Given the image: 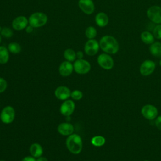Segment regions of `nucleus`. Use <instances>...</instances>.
<instances>
[{"label":"nucleus","mask_w":161,"mask_h":161,"mask_svg":"<svg viewBox=\"0 0 161 161\" xmlns=\"http://www.w3.org/2000/svg\"><path fill=\"white\" fill-rule=\"evenodd\" d=\"M99 47L105 53L115 54L119 50V46L117 40L113 36L104 35L99 40Z\"/></svg>","instance_id":"nucleus-1"},{"label":"nucleus","mask_w":161,"mask_h":161,"mask_svg":"<svg viewBox=\"0 0 161 161\" xmlns=\"http://www.w3.org/2000/svg\"><path fill=\"white\" fill-rule=\"evenodd\" d=\"M67 149L74 154H79L82 149V140L77 134H72L66 140Z\"/></svg>","instance_id":"nucleus-2"},{"label":"nucleus","mask_w":161,"mask_h":161,"mask_svg":"<svg viewBox=\"0 0 161 161\" xmlns=\"http://www.w3.org/2000/svg\"><path fill=\"white\" fill-rule=\"evenodd\" d=\"M48 21L46 14L42 12H35L31 14L28 18V23L33 28H40L44 26Z\"/></svg>","instance_id":"nucleus-3"},{"label":"nucleus","mask_w":161,"mask_h":161,"mask_svg":"<svg viewBox=\"0 0 161 161\" xmlns=\"http://www.w3.org/2000/svg\"><path fill=\"white\" fill-rule=\"evenodd\" d=\"M148 19L155 24H161V6L154 5L150 6L147 11Z\"/></svg>","instance_id":"nucleus-4"},{"label":"nucleus","mask_w":161,"mask_h":161,"mask_svg":"<svg viewBox=\"0 0 161 161\" xmlns=\"http://www.w3.org/2000/svg\"><path fill=\"white\" fill-rule=\"evenodd\" d=\"M73 67L75 72L79 74L88 73L91 68L90 63L83 58L76 60L73 64Z\"/></svg>","instance_id":"nucleus-5"},{"label":"nucleus","mask_w":161,"mask_h":161,"mask_svg":"<svg viewBox=\"0 0 161 161\" xmlns=\"http://www.w3.org/2000/svg\"><path fill=\"white\" fill-rule=\"evenodd\" d=\"M99 65L105 70H110L114 66V60L108 53L100 54L97 59Z\"/></svg>","instance_id":"nucleus-6"},{"label":"nucleus","mask_w":161,"mask_h":161,"mask_svg":"<svg viewBox=\"0 0 161 161\" xmlns=\"http://www.w3.org/2000/svg\"><path fill=\"white\" fill-rule=\"evenodd\" d=\"M15 117V111L12 106H8L3 108L0 114L1 121L5 124L12 123Z\"/></svg>","instance_id":"nucleus-7"},{"label":"nucleus","mask_w":161,"mask_h":161,"mask_svg":"<svg viewBox=\"0 0 161 161\" xmlns=\"http://www.w3.org/2000/svg\"><path fill=\"white\" fill-rule=\"evenodd\" d=\"M99 48V43L97 40L89 39L84 45V52L87 55L94 56L98 52Z\"/></svg>","instance_id":"nucleus-8"},{"label":"nucleus","mask_w":161,"mask_h":161,"mask_svg":"<svg viewBox=\"0 0 161 161\" xmlns=\"http://www.w3.org/2000/svg\"><path fill=\"white\" fill-rule=\"evenodd\" d=\"M141 113L145 118L149 120H153L157 117L158 110L153 105L146 104L142 107Z\"/></svg>","instance_id":"nucleus-9"},{"label":"nucleus","mask_w":161,"mask_h":161,"mask_svg":"<svg viewBox=\"0 0 161 161\" xmlns=\"http://www.w3.org/2000/svg\"><path fill=\"white\" fill-rule=\"evenodd\" d=\"M155 69V63L151 60H146L142 62L140 67V72L143 76L152 74Z\"/></svg>","instance_id":"nucleus-10"},{"label":"nucleus","mask_w":161,"mask_h":161,"mask_svg":"<svg viewBox=\"0 0 161 161\" xmlns=\"http://www.w3.org/2000/svg\"><path fill=\"white\" fill-rule=\"evenodd\" d=\"M75 109V104L72 100L67 99L61 104L60 108V113L65 116H70Z\"/></svg>","instance_id":"nucleus-11"},{"label":"nucleus","mask_w":161,"mask_h":161,"mask_svg":"<svg viewBox=\"0 0 161 161\" xmlns=\"http://www.w3.org/2000/svg\"><path fill=\"white\" fill-rule=\"evenodd\" d=\"M78 6L80 10L86 14H91L94 11L95 6L92 0H79Z\"/></svg>","instance_id":"nucleus-12"},{"label":"nucleus","mask_w":161,"mask_h":161,"mask_svg":"<svg viewBox=\"0 0 161 161\" xmlns=\"http://www.w3.org/2000/svg\"><path fill=\"white\" fill-rule=\"evenodd\" d=\"M28 19L24 16H19L15 18L12 21V27L17 31L22 30L28 26Z\"/></svg>","instance_id":"nucleus-13"},{"label":"nucleus","mask_w":161,"mask_h":161,"mask_svg":"<svg viewBox=\"0 0 161 161\" xmlns=\"http://www.w3.org/2000/svg\"><path fill=\"white\" fill-rule=\"evenodd\" d=\"M71 92L70 89L64 86H59L57 87L55 91V97L60 100H67L69 97H70Z\"/></svg>","instance_id":"nucleus-14"},{"label":"nucleus","mask_w":161,"mask_h":161,"mask_svg":"<svg viewBox=\"0 0 161 161\" xmlns=\"http://www.w3.org/2000/svg\"><path fill=\"white\" fill-rule=\"evenodd\" d=\"M74 70L73 65L70 62L67 60L62 62L59 66V73L62 76L67 77L70 75Z\"/></svg>","instance_id":"nucleus-15"},{"label":"nucleus","mask_w":161,"mask_h":161,"mask_svg":"<svg viewBox=\"0 0 161 161\" xmlns=\"http://www.w3.org/2000/svg\"><path fill=\"white\" fill-rule=\"evenodd\" d=\"M58 133L64 136H69L74 132V126L70 123H62L57 127Z\"/></svg>","instance_id":"nucleus-16"},{"label":"nucleus","mask_w":161,"mask_h":161,"mask_svg":"<svg viewBox=\"0 0 161 161\" xmlns=\"http://www.w3.org/2000/svg\"><path fill=\"white\" fill-rule=\"evenodd\" d=\"M95 21L96 25L99 27H104L108 24L109 18L106 13L100 12L96 15Z\"/></svg>","instance_id":"nucleus-17"},{"label":"nucleus","mask_w":161,"mask_h":161,"mask_svg":"<svg viewBox=\"0 0 161 161\" xmlns=\"http://www.w3.org/2000/svg\"><path fill=\"white\" fill-rule=\"evenodd\" d=\"M150 53L158 58H161V42H156L152 43L149 47Z\"/></svg>","instance_id":"nucleus-18"},{"label":"nucleus","mask_w":161,"mask_h":161,"mask_svg":"<svg viewBox=\"0 0 161 161\" xmlns=\"http://www.w3.org/2000/svg\"><path fill=\"white\" fill-rule=\"evenodd\" d=\"M30 152L32 157L35 158H38L41 157L43 153L42 147L37 143H35L31 145L30 147Z\"/></svg>","instance_id":"nucleus-19"},{"label":"nucleus","mask_w":161,"mask_h":161,"mask_svg":"<svg viewBox=\"0 0 161 161\" xmlns=\"http://www.w3.org/2000/svg\"><path fill=\"white\" fill-rule=\"evenodd\" d=\"M140 38L142 41L147 45H151L154 42L155 37L153 35L148 31H144L140 35Z\"/></svg>","instance_id":"nucleus-20"},{"label":"nucleus","mask_w":161,"mask_h":161,"mask_svg":"<svg viewBox=\"0 0 161 161\" xmlns=\"http://www.w3.org/2000/svg\"><path fill=\"white\" fill-rule=\"evenodd\" d=\"M9 50L4 46H0V64H5L9 60Z\"/></svg>","instance_id":"nucleus-21"},{"label":"nucleus","mask_w":161,"mask_h":161,"mask_svg":"<svg viewBox=\"0 0 161 161\" xmlns=\"http://www.w3.org/2000/svg\"><path fill=\"white\" fill-rule=\"evenodd\" d=\"M64 57L66 60L69 62H73L77 58L76 53L72 48H67L64 52Z\"/></svg>","instance_id":"nucleus-22"},{"label":"nucleus","mask_w":161,"mask_h":161,"mask_svg":"<svg viewBox=\"0 0 161 161\" xmlns=\"http://www.w3.org/2000/svg\"><path fill=\"white\" fill-rule=\"evenodd\" d=\"M105 142V138L100 135L94 136L91 139V143L95 147H101L104 145Z\"/></svg>","instance_id":"nucleus-23"},{"label":"nucleus","mask_w":161,"mask_h":161,"mask_svg":"<svg viewBox=\"0 0 161 161\" xmlns=\"http://www.w3.org/2000/svg\"><path fill=\"white\" fill-rule=\"evenodd\" d=\"M8 49L11 53L13 54H17L21 51V47L19 43L16 42H11L9 43Z\"/></svg>","instance_id":"nucleus-24"},{"label":"nucleus","mask_w":161,"mask_h":161,"mask_svg":"<svg viewBox=\"0 0 161 161\" xmlns=\"http://www.w3.org/2000/svg\"><path fill=\"white\" fill-rule=\"evenodd\" d=\"M86 36L89 39H94L97 35V30L93 26H88L85 31Z\"/></svg>","instance_id":"nucleus-25"},{"label":"nucleus","mask_w":161,"mask_h":161,"mask_svg":"<svg viewBox=\"0 0 161 161\" xmlns=\"http://www.w3.org/2000/svg\"><path fill=\"white\" fill-rule=\"evenodd\" d=\"M0 35L1 36L4 38H11L13 35V32L11 28L8 27H4L0 32Z\"/></svg>","instance_id":"nucleus-26"},{"label":"nucleus","mask_w":161,"mask_h":161,"mask_svg":"<svg viewBox=\"0 0 161 161\" xmlns=\"http://www.w3.org/2000/svg\"><path fill=\"white\" fill-rule=\"evenodd\" d=\"M153 35L154 37L158 40L161 39V24L156 25L153 30Z\"/></svg>","instance_id":"nucleus-27"},{"label":"nucleus","mask_w":161,"mask_h":161,"mask_svg":"<svg viewBox=\"0 0 161 161\" xmlns=\"http://www.w3.org/2000/svg\"><path fill=\"white\" fill-rule=\"evenodd\" d=\"M83 96L82 92L79 90H74L71 92L70 97L74 100H80Z\"/></svg>","instance_id":"nucleus-28"},{"label":"nucleus","mask_w":161,"mask_h":161,"mask_svg":"<svg viewBox=\"0 0 161 161\" xmlns=\"http://www.w3.org/2000/svg\"><path fill=\"white\" fill-rule=\"evenodd\" d=\"M7 86L8 84L6 80L3 78L0 77V93L3 92L6 89Z\"/></svg>","instance_id":"nucleus-29"},{"label":"nucleus","mask_w":161,"mask_h":161,"mask_svg":"<svg viewBox=\"0 0 161 161\" xmlns=\"http://www.w3.org/2000/svg\"><path fill=\"white\" fill-rule=\"evenodd\" d=\"M155 125L156 127L159 130H161V115L158 116L155 121Z\"/></svg>","instance_id":"nucleus-30"},{"label":"nucleus","mask_w":161,"mask_h":161,"mask_svg":"<svg viewBox=\"0 0 161 161\" xmlns=\"http://www.w3.org/2000/svg\"><path fill=\"white\" fill-rule=\"evenodd\" d=\"M21 161H36V159L33 157L27 156V157H25V158H23Z\"/></svg>","instance_id":"nucleus-31"},{"label":"nucleus","mask_w":161,"mask_h":161,"mask_svg":"<svg viewBox=\"0 0 161 161\" xmlns=\"http://www.w3.org/2000/svg\"><path fill=\"white\" fill-rule=\"evenodd\" d=\"M76 57H77L78 59H81L84 57L83 52L82 51H78L76 52Z\"/></svg>","instance_id":"nucleus-32"},{"label":"nucleus","mask_w":161,"mask_h":161,"mask_svg":"<svg viewBox=\"0 0 161 161\" xmlns=\"http://www.w3.org/2000/svg\"><path fill=\"white\" fill-rule=\"evenodd\" d=\"M25 30H26V33H31V32L33 31V27L29 25H28V26L26 27Z\"/></svg>","instance_id":"nucleus-33"},{"label":"nucleus","mask_w":161,"mask_h":161,"mask_svg":"<svg viewBox=\"0 0 161 161\" xmlns=\"http://www.w3.org/2000/svg\"><path fill=\"white\" fill-rule=\"evenodd\" d=\"M36 161H48L47 158L44 157H38V158L36 160Z\"/></svg>","instance_id":"nucleus-34"},{"label":"nucleus","mask_w":161,"mask_h":161,"mask_svg":"<svg viewBox=\"0 0 161 161\" xmlns=\"http://www.w3.org/2000/svg\"><path fill=\"white\" fill-rule=\"evenodd\" d=\"M159 65L161 66V59H160V61H159Z\"/></svg>","instance_id":"nucleus-35"},{"label":"nucleus","mask_w":161,"mask_h":161,"mask_svg":"<svg viewBox=\"0 0 161 161\" xmlns=\"http://www.w3.org/2000/svg\"><path fill=\"white\" fill-rule=\"evenodd\" d=\"M1 35H0V43H1Z\"/></svg>","instance_id":"nucleus-36"},{"label":"nucleus","mask_w":161,"mask_h":161,"mask_svg":"<svg viewBox=\"0 0 161 161\" xmlns=\"http://www.w3.org/2000/svg\"><path fill=\"white\" fill-rule=\"evenodd\" d=\"M1 30H2V27L0 26V32H1Z\"/></svg>","instance_id":"nucleus-37"},{"label":"nucleus","mask_w":161,"mask_h":161,"mask_svg":"<svg viewBox=\"0 0 161 161\" xmlns=\"http://www.w3.org/2000/svg\"><path fill=\"white\" fill-rule=\"evenodd\" d=\"M0 161H5V160H0Z\"/></svg>","instance_id":"nucleus-38"},{"label":"nucleus","mask_w":161,"mask_h":161,"mask_svg":"<svg viewBox=\"0 0 161 161\" xmlns=\"http://www.w3.org/2000/svg\"><path fill=\"white\" fill-rule=\"evenodd\" d=\"M144 161H148V160H144Z\"/></svg>","instance_id":"nucleus-39"}]
</instances>
